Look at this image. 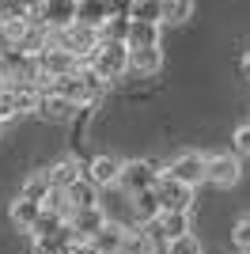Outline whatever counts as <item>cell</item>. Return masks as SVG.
Returning a JSON list of instances; mask_svg holds the SVG:
<instances>
[{
  "instance_id": "19",
  "label": "cell",
  "mask_w": 250,
  "mask_h": 254,
  "mask_svg": "<svg viewBox=\"0 0 250 254\" xmlns=\"http://www.w3.org/2000/svg\"><path fill=\"white\" fill-rule=\"evenodd\" d=\"M129 209H133V224H148L159 216V201H156V190H140V193H129Z\"/></svg>"
},
{
  "instance_id": "22",
  "label": "cell",
  "mask_w": 250,
  "mask_h": 254,
  "mask_svg": "<svg viewBox=\"0 0 250 254\" xmlns=\"http://www.w3.org/2000/svg\"><path fill=\"white\" fill-rule=\"evenodd\" d=\"M193 19V0H163V15H159V23H167V27H182V23Z\"/></svg>"
},
{
  "instance_id": "3",
  "label": "cell",
  "mask_w": 250,
  "mask_h": 254,
  "mask_svg": "<svg viewBox=\"0 0 250 254\" xmlns=\"http://www.w3.org/2000/svg\"><path fill=\"white\" fill-rule=\"evenodd\" d=\"M99 42H103V38H99V27H83V23L61 27V31H50V46H61V50L76 53L80 61H87Z\"/></svg>"
},
{
  "instance_id": "23",
  "label": "cell",
  "mask_w": 250,
  "mask_h": 254,
  "mask_svg": "<svg viewBox=\"0 0 250 254\" xmlns=\"http://www.w3.org/2000/svg\"><path fill=\"white\" fill-rule=\"evenodd\" d=\"M99 186H95L91 179H76L72 186H68V201H72V209H83V205H99Z\"/></svg>"
},
{
  "instance_id": "8",
  "label": "cell",
  "mask_w": 250,
  "mask_h": 254,
  "mask_svg": "<svg viewBox=\"0 0 250 254\" xmlns=\"http://www.w3.org/2000/svg\"><path fill=\"white\" fill-rule=\"evenodd\" d=\"M205 159L208 156H201V152H182V156H175L163 167V175H171V179H178V182H186V186L197 190L205 182Z\"/></svg>"
},
{
  "instance_id": "26",
  "label": "cell",
  "mask_w": 250,
  "mask_h": 254,
  "mask_svg": "<svg viewBox=\"0 0 250 254\" xmlns=\"http://www.w3.org/2000/svg\"><path fill=\"white\" fill-rule=\"evenodd\" d=\"M163 15V0H133L129 8V19H140V23H159Z\"/></svg>"
},
{
  "instance_id": "29",
  "label": "cell",
  "mask_w": 250,
  "mask_h": 254,
  "mask_svg": "<svg viewBox=\"0 0 250 254\" xmlns=\"http://www.w3.org/2000/svg\"><path fill=\"white\" fill-rule=\"evenodd\" d=\"M235 152H243V156H250V122H243L239 129H235Z\"/></svg>"
},
{
  "instance_id": "5",
  "label": "cell",
  "mask_w": 250,
  "mask_h": 254,
  "mask_svg": "<svg viewBox=\"0 0 250 254\" xmlns=\"http://www.w3.org/2000/svg\"><path fill=\"white\" fill-rule=\"evenodd\" d=\"M239 179H243V167H239L235 156L212 152V156L205 159V182H212L216 190H231V186H239Z\"/></svg>"
},
{
  "instance_id": "27",
  "label": "cell",
  "mask_w": 250,
  "mask_h": 254,
  "mask_svg": "<svg viewBox=\"0 0 250 254\" xmlns=\"http://www.w3.org/2000/svg\"><path fill=\"white\" fill-rule=\"evenodd\" d=\"M167 254H205V243L193 232H186V235H178V239L167 243Z\"/></svg>"
},
{
  "instance_id": "25",
  "label": "cell",
  "mask_w": 250,
  "mask_h": 254,
  "mask_svg": "<svg viewBox=\"0 0 250 254\" xmlns=\"http://www.w3.org/2000/svg\"><path fill=\"white\" fill-rule=\"evenodd\" d=\"M61 224H68V220L61 216V212L42 209V212H38V220H34V228H31V235H34V239H46V235H53L57 228H61Z\"/></svg>"
},
{
  "instance_id": "11",
  "label": "cell",
  "mask_w": 250,
  "mask_h": 254,
  "mask_svg": "<svg viewBox=\"0 0 250 254\" xmlns=\"http://www.w3.org/2000/svg\"><path fill=\"white\" fill-rule=\"evenodd\" d=\"M31 23H42V27H50V31L72 27V23H76V0H46L42 11L34 15Z\"/></svg>"
},
{
  "instance_id": "13",
  "label": "cell",
  "mask_w": 250,
  "mask_h": 254,
  "mask_svg": "<svg viewBox=\"0 0 250 254\" xmlns=\"http://www.w3.org/2000/svg\"><path fill=\"white\" fill-rule=\"evenodd\" d=\"M163 68V46H144V50H129V72H136L140 80L159 76Z\"/></svg>"
},
{
  "instance_id": "6",
  "label": "cell",
  "mask_w": 250,
  "mask_h": 254,
  "mask_svg": "<svg viewBox=\"0 0 250 254\" xmlns=\"http://www.w3.org/2000/svg\"><path fill=\"white\" fill-rule=\"evenodd\" d=\"M122 163L125 159H118L114 152H95V156L83 159V179H91L99 190H110L122 175Z\"/></svg>"
},
{
  "instance_id": "4",
  "label": "cell",
  "mask_w": 250,
  "mask_h": 254,
  "mask_svg": "<svg viewBox=\"0 0 250 254\" xmlns=\"http://www.w3.org/2000/svg\"><path fill=\"white\" fill-rule=\"evenodd\" d=\"M159 163L156 159H129V163H122V175H118L114 186H122L125 193H140V190H152L159 179Z\"/></svg>"
},
{
  "instance_id": "31",
  "label": "cell",
  "mask_w": 250,
  "mask_h": 254,
  "mask_svg": "<svg viewBox=\"0 0 250 254\" xmlns=\"http://www.w3.org/2000/svg\"><path fill=\"white\" fill-rule=\"evenodd\" d=\"M11 50V38H8V27H4V19H0V53Z\"/></svg>"
},
{
  "instance_id": "20",
  "label": "cell",
  "mask_w": 250,
  "mask_h": 254,
  "mask_svg": "<svg viewBox=\"0 0 250 254\" xmlns=\"http://www.w3.org/2000/svg\"><path fill=\"white\" fill-rule=\"evenodd\" d=\"M103 19H110L106 0H76V23H83V27H103Z\"/></svg>"
},
{
  "instance_id": "15",
  "label": "cell",
  "mask_w": 250,
  "mask_h": 254,
  "mask_svg": "<svg viewBox=\"0 0 250 254\" xmlns=\"http://www.w3.org/2000/svg\"><path fill=\"white\" fill-rule=\"evenodd\" d=\"M129 50H144V46H163V23H140L129 19V38H125Z\"/></svg>"
},
{
  "instance_id": "7",
  "label": "cell",
  "mask_w": 250,
  "mask_h": 254,
  "mask_svg": "<svg viewBox=\"0 0 250 254\" xmlns=\"http://www.w3.org/2000/svg\"><path fill=\"white\" fill-rule=\"evenodd\" d=\"M34 114H38L42 122H50V126H68V122H76V114H80V103L57 95V91H42Z\"/></svg>"
},
{
  "instance_id": "1",
  "label": "cell",
  "mask_w": 250,
  "mask_h": 254,
  "mask_svg": "<svg viewBox=\"0 0 250 254\" xmlns=\"http://www.w3.org/2000/svg\"><path fill=\"white\" fill-rule=\"evenodd\" d=\"M83 64H91L95 72H99V80L118 84V80L129 72V46H125V42H99L95 53Z\"/></svg>"
},
{
  "instance_id": "33",
  "label": "cell",
  "mask_w": 250,
  "mask_h": 254,
  "mask_svg": "<svg viewBox=\"0 0 250 254\" xmlns=\"http://www.w3.org/2000/svg\"><path fill=\"white\" fill-rule=\"evenodd\" d=\"M243 76H247V80H250V46H247V50H243Z\"/></svg>"
},
{
  "instance_id": "24",
  "label": "cell",
  "mask_w": 250,
  "mask_h": 254,
  "mask_svg": "<svg viewBox=\"0 0 250 254\" xmlns=\"http://www.w3.org/2000/svg\"><path fill=\"white\" fill-rule=\"evenodd\" d=\"M99 38H103V42H125V38H129V15H110V19H103Z\"/></svg>"
},
{
  "instance_id": "10",
  "label": "cell",
  "mask_w": 250,
  "mask_h": 254,
  "mask_svg": "<svg viewBox=\"0 0 250 254\" xmlns=\"http://www.w3.org/2000/svg\"><path fill=\"white\" fill-rule=\"evenodd\" d=\"M148 232L156 235L159 232V239H178V235H186V232H193V212H159L156 220H148L144 224Z\"/></svg>"
},
{
  "instance_id": "30",
  "label": "cell",
  "mask_w": 250,
  "mask_h": 254,
  "mask_svg": "<svg viewBox=\"0 0 250 254\" xmlns=\"http://www.w3.org/2000/svg\"><path fill=\"white\" fill-rule=\"evenodd\" d=\"M106 8H110V15H129L133 0H106Z\"/></svg>"
},
{
  "instance_id": "32",
  "label": "cell",
  "mask_w": 250,
  "mask_h": 254,
  "mask_svg": "<svg viewBox=\"0 0 250 254\" xmlns=\"http://www.w3.org/2000/svg\"><path fill=\"white\" fill-rule=\"evenodd\" d=\"M19 4H23L27 11H31V19H34V15L42 11V4H46V0H19Z\"/></svg>"
},
{
  "instance_id": "18",
  "label": "cell",
  "mask_w": 250,
  "mask_h": 254,
  "mask_svg": "<svg viewBox=\"0 0 250 254\" xmlns=\"http://www.w3.org/2000/svg\"><path fill=\"white\" fill-rule=\"evenodd\" d=\"M122 239H125V224L110 220V216H106V224L91 235L95 251H103V254H118V251H122Z\"/></svg>"
},
{
  "instance_id": "12",
  "label": "cell",
  "mask_w": 250,
  "mask_h": 254,
  "mask_svg": "<svg viewBox=\"0 0 250 254\" xmlns=\"http://www.w3.org/2000/svg\"><path fill=\"white\" fill-rule=\"evenodd\" d=\"M103 224H106V209L103 205H83V209H72V216H68V228H72L76 239H91Z\"/></svg>"
},
{
  "instance_id": "21",
  "label": "cell",
  "mask_w": 250,
  "mask_h": 254,
  "mask_svg": "<svg viewBox=\"0 0 250 254\" xmlns=\"http://www.w3.org/2000/svg\"><path fill=\"white\" fill-rule=\"evenodd\" d=\"M50 190H53V182H50V175H46V167H38V171H31L27 179H23V197H31V201H46L50 197Z\"/></svg>"
},
{
  "instance_id": "34",
  "label": "cell",
  "mask_w": 250,
  "mask_h": 254,
  "mask_svg": "<svg viewBox=\"0 0 250 254\" xmlns=\"http://www.w3.org/2000/svg\"><path fill=\"white\" fill-rule=\"evenodd\" d=\"M0 133H4V126H0Z\"/></svg>"
},
{
  "instance_id": "28",
  "label": "cell",
  "mask_w": 250,
  "mask_h": 254,
  "mask_svg": "<svg viewBox=\"0 0 250 254\" xmlns=\"http://www.w3.org/2000/svg\"><path fill=\"white\" fill-rule=\"evenodd\" d=\"M231 243L239 247L243 254H250V216H243V220H235V228H231Z\"/></svg>"
},
{
  "instance_id": "2",
  "label": "cell",
  "mask_w": 250,
  "mask_h": 254,
  "mask_svg": "<svg viewBox=\"0 0 250 254\" xmlns=\"http://www.w3.org/2000/svg\"><path fill=\"white\" fill-rule=\"evenodd\" d=\"M152 190H156L159 212H193V205H197V193H193V186H186V182H178V179H171V175H159Z\"/></svg>"
},
{
  "instance_id": "9",
  "label": "cell",
  "mask_w": 250,
  "mask_h": 254,
  "mask_svg": "<svg viewBox=\"0 0 250 254\" xmlns=\"http://www.w3.org/2000/svg\"><path fill=\"white\" fill-rule=\"evenodd\" d=\"M80 64H83L80 57H76V53H68V50H61V46H46V50L38 53V68H42V76H46V80L68 76V72H76Z\"/></svg>"
},
{
  "instance_id": "17",
  "label": "cell",
  "mask_w": 250,
  "mask_h": 254,
  "mask_svg": "<svg viewBox=\"0 0 250 254\" xmlns=\"http://www.w3.org/2000/svg\"><path fill=\"white\" fill-rule=\"evenodd\" d=\"M118 254H156V235L148 232L144 224H136V228L125 224V239H122Z\"/></svg>"
},
{
  "instance_id": "16",
  "label": "cell",
  "mask_w": 250,
  "mask_h": 254,
  "mask_svg": "<svg viewBox=\"0 0 250 254\" xmlns=\"http://www.w3.org/2000/svg\"><path fill=\"white\" fill-rule=\"evenodd\" d=\"M38 212H42V205L31 201V197H23V193L15 201H8V220H11V228H19V232H31L34 220H38Z\"/></svg>"
},
{
  "instance_id": "14",
  "label": "cell",
  "mask_w": 250,
  "mask_h": 254,
  "mask_svg": "<svg viewBox=\"0 0 250 254\" xmlns=\"http://www.w3.org/2000/svg\"><path fill=\"white\" fill-rule=\"evenodd\" d=\"M46 175H50V182L57 190H68L76 179H83V159L80 156H61L53 167H46Z\"/></svg>"
}]
</instances>
